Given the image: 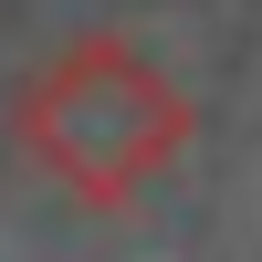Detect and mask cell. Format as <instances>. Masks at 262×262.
<instances>
[{"mask_svg": "<svg viewBox=\"0 0 262 262\" xmlns=\"http://www.w3.org/2000/svg\"><path fill=\"white\" fill-rule=\"evenodd\" d=\"M11 137H21V158H32L63 200L116 210V200H137L147 179H168V168L189 158L200 105H189V84L168 74L137 32H105L95 21V32L53 42V53L21 74Z\"/></svg>", "mask_w": 262, "mask_h": 262, "instance_id": "obj_1", "label": "cell"}]
</instances>
